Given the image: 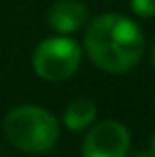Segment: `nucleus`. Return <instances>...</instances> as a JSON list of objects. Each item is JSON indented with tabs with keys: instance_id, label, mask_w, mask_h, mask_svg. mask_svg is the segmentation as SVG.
<instances>
[{
	"instance_id": "nucleus-1",
	"label": "nucleus",
	"mask_w": 155,
	"mask_h": 157,
	"mask_svg": "<svg viewBox=\"0 0 155 157\" xmlns=\"http://www.w3.org/2000/svg\"><path fill=\"white\" fill-rule=\"evenodd\" d=\"M83 47L100 70L123 75L142 59L145 32L134 19L121 13H102L87 24Z\"/></svg>"
},
{
	"instance_id": "nucleus-2",
	"label": "nucleus",
	"mask_w": 155,
	"mask_h": 157,
	"mask_svg": "<svg viewBox=\"0 0 155 157\" xmlns=\"http://www.w3.org/2000/svg\"><path fill=\"white\" fill-rule=\"evenodd\" d=\"M4 136L24 153H47L60 138V123L41 106H15L4 117Z\"/></svg>"
},
{
	"instance_id": "nucleus-3",
	"label": "nucleus",
	"mask_w": 155,
	"mask_h": 157,
	"mask_svg": "<svg viewBox=\"0 0 155 157\" xmlns=\"http://www.w3.org/2000/svg\"><path fill=\"white\" fill-rule=\"evenodd\" d=\"M83 59L77 40L68 36H49L36 45L32 53V68L45 81L60 83L75 77Z\"/></svg>"
},
{
	"instance_id": "nucleus-4",
	"label": "nucleus",
	"mask_w": 155,
	"mask_h": 157,
	"mask_svg": "<svg viewBox=\"0 0 155 157\" xmlns=\"http://www.w3.org/2000/svg\"><path fill=\"white\" fill-rule=\"evenodd\" d=\"M128 151L130 130L115 119H106L91 125L81 147L83 157H126Z\"/></svg>"
},
{
	"instance_id": "nucleus-5",
	"label": "nucleus",
	"mask_w": 155,
	"mask_h": 157,
	"mask_svg": "<svg viewBox=\"0 0 155 157\" xmlns=\"http://www.w3.org/2000/svg\"><path fill=\"white\" fill-rule=\"evenodd\" d=\"M89 21V11L77 0H57L47 11V24L55 34H72Z\"/></svg>"
},
{
	"instance_id": "nucleus-6",
	"label": "nucleus",
	"mask_w": 155,
	"mask_h": 157,
	"mask_svg": "<svg viewBox=\"0 0 155 157\" xmlns=\"http://www.w3.org/2000/svg\"><path fill=\"white\" fill-rule=\"evenodd\" d=\"M96 104L87 98H77L72 100L70 104L66 106L64 110V125L72 132H81V130H87L94 121H96Z\"/></svg>"
},
{
	"instance_id": "nucleus-7",
	"label": "nucleus",
	"mask_w": 155,
	"mask_h": 157,
	"mask_svg": "<svg viewBox=\"0 0 155 157\" xmlns=\"http://www.w3.org/2000/svg\"><path fill=\"white\" fill-rule=\"evenodd\" d=\"M130 6H132L134 15L140 19L155 17V0H130Z\"/></svg>"
},
{
	"instance_id": "nucleus-8",
	"label": "nucleus",
	"mask_w": 155,
	"mask_h": 157,
	"mask_svg": "<svg viewBox=\"0 0 155 157\" xmlns=\"http://www.w3.org/2000/svg\"><path fill=\"white\" fill-rule=\"evenodd\" d=\"M151 155L155 157V132H153V138H151Z\"/></svg>"
},
{
	"instance_id": "nucleus-9",
	"label": "nucleus",
	"mask_w": 155,
	"mask_h": 157,
	"mask_svg": "<svg viewBox=\"0 0 155 157\" xmlns=\"http://www.w3.org/2000/svg\"><path fill=\"white\" fill-rule=\"evenodd\" d=\"M130 157H153L151 153H134V155H130Z\"/></svg>"
},
{
	"instance_id": "nucleus-10",
	"label": "nucleus",
	"mask_w": 155,
	"mask_h": 157,
	"mask_svg": "<svg viewBox=\"0 0 155 157\" xmlns=\"http://www.w3.org/2000/svg\"><path fill=\"white\" fill-rule=\"evenodd\" d=\"M151 62H153V68H155V43H153V49H151Z\"/></svg>"
},
{
	"instance_id": "nucleus-11",
	"label": "nucleus",
	"mask_w": 155,
	"mask_h": 157,
	"mask_svg": "<svg viewBox=\"0 0 155 157\" xmlns=\"http://www.w3.org/2000/svg\"><path fill=\"white\" fill-rule=\"evenodd\" d=\"M153 106H155V96H153Z\"/></svg>"
},
{
	"instance_id": "nucleus-12",
	"label": "nucleus",
	"mask_w": 155,
	"mask_h": 157,
	"mask_svg": "<svg viewBox=\"0 0 155 157\" xmlns=\"http://www.w3.org/2000/svg\"><path fill=\"white\" fill-rule=\"evenodd\" d=\"M0 157H6V155H0Z\"/></svg>"
}]
</instances>
